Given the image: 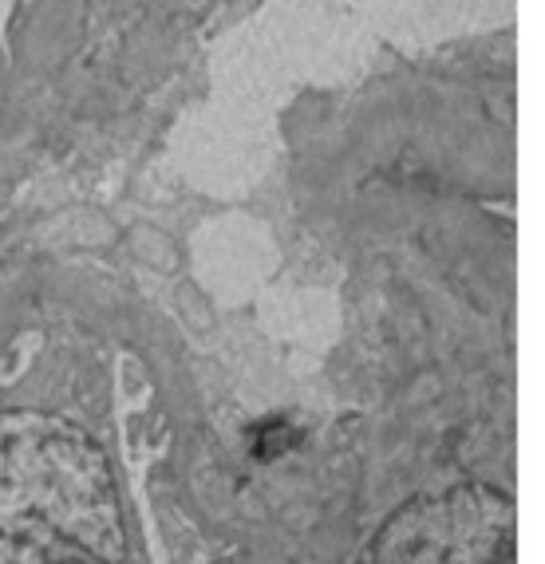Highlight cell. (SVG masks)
<instances>
[{
    "label": "cell",
    "mask_w": 545,
    "mask_h": 564,
    "mask_svg": "<svg viewBox=\"0 0 545 564\" xmlns=\"http://www.w3.org/2000/svg\"><path fill=\"white\" fill-rule=\"evenodd\" d=\"M122 549L104 451L52 414H0V564H119Z\"/></svg>",
    "instance_id": "obj_1"
},
{
    "label": "cell",
    "mask_w": 545,
    "mask_h": 564,
    "mask_svg": "<svg viewBox=\"0 0 545 564\" xmlns=\"http://www.w3.org/2000/svg\"><path fill=\"white\" fill-rule=\"evenodd\" d=\"M514 498L494 486H455L404 506L360 564H517Z\"/></svg>",
    "instance_id": "obj_2"
}]
</instances>
